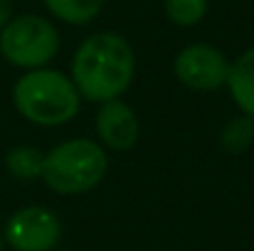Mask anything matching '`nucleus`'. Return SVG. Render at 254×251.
<instances>
[{"mask_svg":"<svg viewBox=\"0 0 254 251\" xmlns=\"http://www.w3.org/2000/svg\"><path fill=\"white\" fill-rule=\"evenodd\" d=\"M220 143H222V148H225L230 155L245 153L254 143V118L245 116V113L237 116V118H232V121L222 128Z\"/></svg>","mask_w":254,"mask_h":251,"instance_id":"11","label":"nucleus"},{"mask_svg":"<svg viewBox=\"0 0 254 251\" xmlns=\"http://www.w3.org/2000/svg\"><path fill=\"white\" fill-rule=\"evenodd\" d=\"M67 251H72V249H67Z\"/></svg>","mask_w":254,"mask_h":251,"instance_id":"15","label":"nucleus"},{"mask_svg":"<svg viewBox=\"0 0 254 251\" xmlns=\"http://www.w3.org/2000/svg\"><path fill=\"white\" fill-rule=\"evenodd\" d=\"M60 52L57 27L40 15H17L0 30V54L20 69H42Z\"/></svg>","mask_w":254,"mask_h":251,"instance_id":"4","label":"nucleus"},{"mask_svg":"<svg viewBox=\"0 0 254 251\" xmlns=\"http://www.w3.org/2000/svg\"><path fill=\"white\" fill-rule=\"evenodd\" d=\"M12 103L35 126H62L79 113L82 96L69 74L42 67L25 72L15 82Z\"/></svg>","mask_w":254,"mask_h":251,"instance_id":"2","label":"nucleus"},{"mask_svg":"<svg viewBox=\"0 0 254 251\" xmlns=\"http://www.w3.org/2000/svg\"><path fill=\"white\" fill-rule=\"evenodd\" d=\"M72 82L82 101L106 103L128 91L136 77V54L119 32H94L72 57Z\"/></svg>","mask_w":254,"mask_h":251,"instance_id":"1","label":"nucleus"},{"mask_svg":"<svg viewBox=\"0 0 254 251\" xmlns=\"http://www.w3.org/2000/svg\"><path fill=\"white\" fill-rule=\"evenodd\" d=\"M173 74L183 86L192 91H215L227 84L230 59L225 57L222 50L205 42H195V45L183 47L175 54Z\"/></svg>","mask_w":254,"mask_h":251,"instance_id":"6","label":"nucleus"},{"mask_svg":"<svg viewBox=\"0 0 254 251\" xmlns=\"http://www.w3.org/2000/svg\"><path fill=\"white\" fill-rule=\"evenodd\" d=\"M94 128H96L99 141L116 153L131 151L138 143V133H141L133 108L121 99H114L99 106Z\"/></svg>","mask_w":254,"mask_h":251,"instance_id":"7","label":"nucleus"},{"mask_svg":"<svg viewBox=\"0 0 254 251\" xmlns=\"http://www.w3.org/2000/svg\"><path fill=\"white\" fill-rule=\"evenodd\" d=\"M50 15L67 25H89L104 7V0H42Z\"/></svg>","mask_w":254,"mask_h":251,"instance_id":"9","label":"nucleus"},{"mask_svg":"<svg viewBox=\"0 0 254 251\" xmlns=\"http://www.w3.org/2000/svg\"><path fill=\"white\" fill-rule=\"evenodd\" d=\"M2 244H5V242H2V234H0V251H2Z\"/></svg>","mask_w":254,"mask_h":251,"instance_id":"14","label":"nucleus"},{"mask_svg":"<svg viewBox=\"0 0 254 251\" xmlns=\"http://www.w3.org/2000/svg\"><path fill=\"white\" fill-rule=\"evenodd\" d=\"M109 167L104 148L89 138H72L45 153L40 180L57 195H84L94 190Z\"/></svg>","mask_w":254,"mask_h":251,"instance_id":"3","label":"nucleus"},{"mask_svg":"<svg viewBox=\"0 0 254 251\" xmlns=\"http://www.w3.org/2000/svg\"><path fill=\"white\" fill-rule=\"evenodd\" d=\"M62 239L60 217L40 204L22 207L10 214L2 242L15 251H52Z\"/></svg>","mask_w":254,"mask_h":251,"instance_id":"5","label":"nucleus"},{"mask_svg":"<svg viewBox=\"0 0 254 251\" xmlns=\"http://www.w3.org/2000/svg\"><path fill=\"white\" fill-rule=\"evenodd\" d=\"M42 160H45V153H40L37 148L17 146L7 153L5 165H7V172L17 180H35L42 175Z\"/></svg>","mask_w":254,"mask_h":251,"instance_id":"10","label":"nucleus"},{"mask_svg":"<svg viewBox=\"0 0 254 251\" xmlns=\"http://www.w3.org/2000/svg\"><path fill=\"white\" fill-rule=\"evenodd\" d=\"M232 94V101L237 108L254 118V47L242 52L232 64H230V77L225 84Z\"/></svg>","mask_w":254,"mask_h":251,"instance_id":"8","label":"nucleus"},{"mask_svg":"<svg viewBox=\"0 0 254 251\" xmlns=\"http://www.w3.org/2000/svg\"><path fill=\"white\" fill-rule=\"evenodd\" d=\"M210 0H163V10L173 25L192 27L207 15Z\"/></svg>","mask_w":254,"mask_h":251,"instance_id":"12","label":"nucleus"},{"mask_svg":"<svg viewBox=\"0 0 254 251\" xmlns=\"http://www.w3.org/2000/svg\"><path fill=\"white\" fill-rule=\"evenodd\" d=\"M12 20V2L10 0H0V30Z\"/></svg>","mask_w":254,"mask_h":251,"instance_id":"13","label":"nucleus"}]
</instances>
